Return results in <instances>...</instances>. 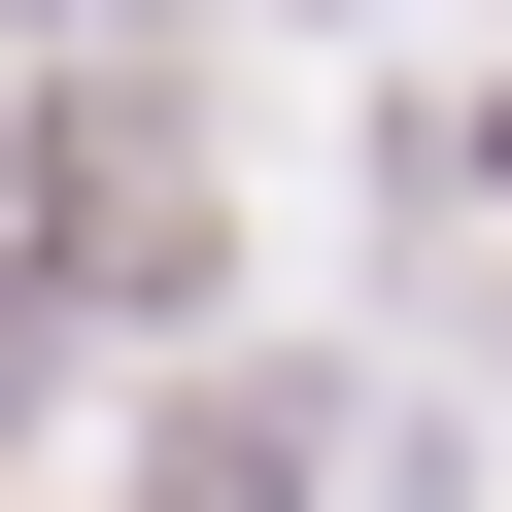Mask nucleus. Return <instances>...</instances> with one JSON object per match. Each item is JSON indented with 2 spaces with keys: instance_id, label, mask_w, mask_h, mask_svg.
Here are the masks:
<instances>
[{
  "instance_id": "f257e3e1",
  "label": "nucleus",
  "mask_w": 512,
  "mask_h": 512,
  "mask_svg": "<svg viewBox=\"0 0 512 512\" xmlns=\"http://www.w3.org/2000/svg\"><path fill=\"white\" fill-rule=\"evenodd\" d=\"M35 274H69V308H205V171H171V103H69V137H35Z\"/></svg>"
},
{
  "instance_id": "f03ea898",
  "label": "nucleus",
  "mask_w": 512,
  "mask_h": 512,
  "mask_svg": "<svg viewBox=\"0 0 512 512\" xmlns=\"http://www.w3.org/2000/svg\"><path fill=\"white\" fill-rule=\"evenodd\" d=\"M137 512H308V410H239V376H205V410L137 444Z\"/></svg>"
},
{
  "instance_id": "7ed1b4c3",
  "label": "nucleus",
  "mask_w": 512,
  "mask_h": 512,
  "mask_svg": "<svg viewBox=\"0 0 512 512\" xmlns=\"http://www.w3.org/2000/svg\"><path fill=\"white\" fill-rule=\"evenodd\" d=\"M478 205H512V103H478Z\"/></svg>"
}]
</instances>
